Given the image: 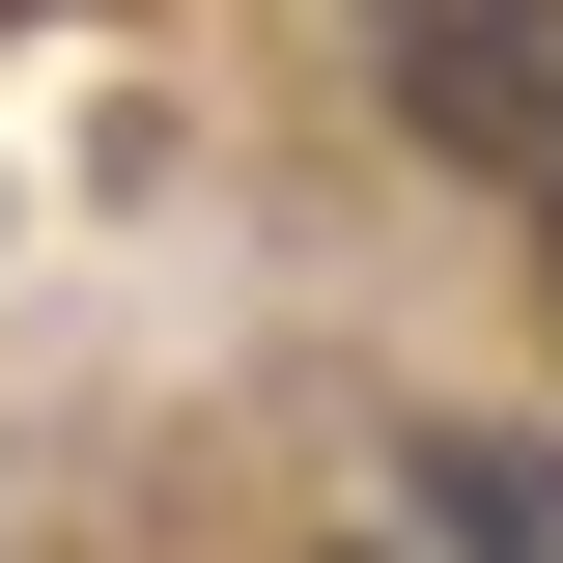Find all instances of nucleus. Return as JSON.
Here are the masks:
<instances>
[{"mask_svg": "<svg viewBox=\"0 0 563 563\" xmlns=\"http://www.w3.org/2000/svg\"><path fill=\"white\" fill-rule=\"evenodd\" d=\"M395 113L563 198V0H395Z\"/></svg>", "mask_w": 563, "mask_h": 563, "instance_id": "1", "label": "nucleus"}, {"mask_svg": "<svg viewBox=\"0 0 563 563\" xmlns=\"http://www.w3.org/2000/svg\"><path fill=\"white\" fill-rule=\"evenodd\" d=\"M422 536H451V563H563V479H536V451H422Z\"/></svg>", "mask_w": 563, "mask_h": 563, "instance_id": "2", "label": "nucleus"}, {"mask_svg": "<svg viewBox=\"0 0 563 563\" xmlns=\"http://www.w3.org/2000/svg\"><path fill=\"white\" fill-rule=\"evenodd\" d=\"M366 29H395V0H366Z\"/></svg>", "mask_w": 563, "mask_h": 563, "instance_id": "3", "label": "nucleus"}]
</instances>
